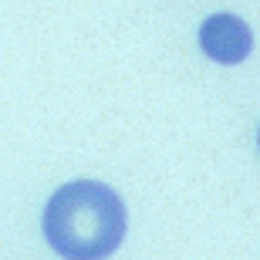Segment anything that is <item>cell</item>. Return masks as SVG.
Listing matches in <instances>:
<instances>
[{"label":"cell","instance_id":"obj_1","mask_svg":"<svg viewBox=\"0 0 260 260\" xmlns=\"http://www.w3.org/2000/svg\"><path fill=\"white\" fill-rule=\"evenodd\" d=\"M128 213L122 196L98 179H71L44 206V240L64 260H105L122 247Z\"/></svg>","mask_w":260,"mask_h":260},{"label":"cell","instance_id":"obj_2","mask_svg":"<svg viewBox=\"0 0 260 260\" xmlns=\"http://www.w3.org/2000/svg\"><path fill=\"white\" fill-rule=\"evenodd\" d=\"M200 48L216 64H240L253 51V30L237 14H213L200 24Z\"/></svg>","mask_w":260,"mask_h":260},{"label":"cell","instance_id":"obj_3","mask_svg":"<svg viewBox=\"0 0 260 260\" xmlns=\"http://www.w3.org/2000/svg\"><path fill=\"white\" fill-rule=\"evenodd\" d=\"M257 142H260V139H257Z\"/></svg>","mask_w":260,"mask_h":260}]
</instances>
